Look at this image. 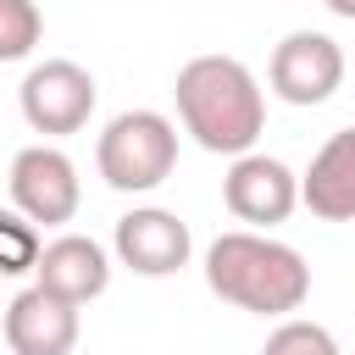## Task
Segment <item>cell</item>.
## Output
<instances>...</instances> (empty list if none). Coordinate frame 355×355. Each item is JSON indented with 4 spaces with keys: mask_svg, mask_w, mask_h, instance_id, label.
Listing matches in <instances>:
<instances>
[{
    "mask_svg": "<svg viewBox=\"0 0 355 355\" xmlns=\"http://www.w3.org/2000/svg\"><path fill=\"white\" fill-rule=\"evenodd\" d=\"M94 166L105 178V189L116 194H150L172 178L178 166V128L161 111H122L105 122L100 144H94Z\"/></svg>",
    "mask_w": 355,
    "mask_h": 355,
    "instance_id": "3",
    "label": "cell"
},
{
    "mask_svg": "<svg viewBox=\"0 0 355 355\" xmlns=\"http://www.w3.org/2000/svg\"><path fill=\"white\" fill-rule=\"evenodd\" d=\"M33 283L72 300V305H89V300H100L111 288V255L89 233H61V239L44 244V255L33 266Z\"/></svg>",
    "mask_w": 355,
    "mask_h": 355,
    "instance_id": "10",
    "label": "cell"
},
{
    "mask_svg": "<svg viewBox=\"0 0 355 355\" xmlns=\"http://www.w3.org/2000/svg\"><path fill=\"white\" fill-rule=\"evenodd\" d=\"M94 100H100V89H94L89 67H78V61H67V55L28 67V78H22V89H17L22 122H28L33 133H44V139H67V133L89 128Z\"/></svg>",
    "mask_w": 355,
    "mask_h": 355,
    "instance_id": "4",
    "label": "cell"
},
{
    "mask_svg": "<svg viewBox=\"0 0 355 355\" xmlns=\"http://www.w3.org/2000/svg\"><path fill=\"white\" fill-rule=\"evenodd\" d=\"M39 255H44L39 227H33L22 211H0V277H22V272H33Z\"/></svg>",
    "mask_w": 355,
    "mask_h": 355,
    "instance_id": "12",
    "label": "cell"
},
{
    "mask_svg": "<svg viewBox=\"0 0 355 355\" xmlns=\"http://www.w3.org/2000/svg\"><path fill=\"white\" fill-rule=\"evenodd\" d=\"M222 205H227L239 222H250L255 233H266V227H277V222H288V216L300 211V178H294L277 155L250 150V155H239V161L227 166V178H222Z\"/></svg>",
    "mask_w": 355,
    "mask_h": 355,
    "instance_id": "7",
    "label": "cell"
},
{
    "mask_svg": "<svg viewBox=\"0 0 355 355\" xmlns=\"http://www.w3.org/2000/svg\"><path fill=\"white\" fill-rule=\"evenodd\" d=\"M333 17H344V22H355V0H322Z\"/></svg>",
    "mask_w": 355,
    "mask_h": 355,
    "instance_id": "15",
    "label": "cell"
},
{
    "mask_svg": "<svg viewBox=\"0 0 355 355\" xmlns=\"http://www.w3.org/2000/svg\"><path fill=\"white\" fill-rule=\"evenodd\" d=\"M266 83L277 100L288 105H322L338 94L344 83V50L338 39L316 33V28H294L272 44V61H266Z\"/></svg>",
    "mask_w": 355,
    "mask_h": 355,
    "instance_id": "6",
    "label": "cell"
},
{
    "mask_svg": "<svg viewBox=\"0 0 355 355\" xmlns=\"http://www.w3.org/2000/svg\"><path fill=\"white\" fill-rule=\"evenodd\" d=\"M172 100H178V122L183 133L211 150V155H250L261 128H266V94L255 83V72L239 61V55H194L178 67V83H172Z\"/></svg>",
    "mask_w": 355,
    "mask_h": 355,
    "instance_id": "1",
    "label": "cell"
},
{
    "mask_svg": "<svg viewBox=\"0 0 355 355\" xmlns=\"http://www.w3.org/2000/svg\"><path fill=\"white\" fill-rule=\"evenodd\" d=\"M44 33V17L33 0H0V61H28Z\"/></svg>",
    "mask_w": 355,
    "mask_h": 355,
    "instance_id": "13",
    "label": "cell"
},
{
    "mask_svg": "<svg viewBox=\"0 0 355 355\" xmlns=\"http://www.w3.org/2000/svg\"><path fill=\"white\" fill-rule=\"evenodd\" d=\"M111 250L128 272L139 277H172L189 266L194 255V239H189V222L178 211H161V205H133L128 216H116V233H111Z\"/></svg>",
    "mask_w": 355,
    "mask_h": 355,
    "instance_id": "8",
    "label": "cell"
},
{
    "mask_svg": "<svg viewBox=\"0 0 355 355\" xmlns=\"http://www.w3.org/2000/svg\"><path fill=\"white\" fill-rule=\"evenodd\" d=\"M261 355H338V344H333V333H327L322 322H305V316H283V322L266 333Z\"/></svg>",
    "mask_w": 355,
    "mask_h": 355,
    "instance_id": "14",
    "label": "cell"
},
{
    "mask_svg": "<svg viewBox=\"0 0 355 355\" xmlns=\"http://www.w3.org/2000/svg\"><path fill=\"white\" fill-rule=\"evenodd\" d=\"M300 205L316 222H355V128L327 133L300 178Z\"/></svg>",
    "mask_w": 355,
    "mask_h": 355,
    "instance_id": "11",
    "label": "cell"
},
{
    "mask_svg": "<svg viewBox=\"0 0 355 355\" xmlns=\"http://www.w3.org/2000/svg\"><path fill=\"white\" fill-rule=\"evenodd\" d=\"M6 189H11V211H22L33 227H61L78 216V200H83V183H78V166L67 150L55 144H28L11 155V172H6Z\"/></svg>",
    "mask_w": 355,
    "mask_h": 355,
    "instance_id": "5",
    "label": "cell"
},
{
    "mask_svg": "<svg viewBox=\"0 0 355 355\" xmlns=\"http://www.w3.org/2000/svg\"><path fill=\"white\" fill-rule=\"evenodd\" d=\"M0 327H6L11 355H72L78 349V305L39 283L6 300Z\"/></svg>",
    "mask_w": 355,
    "mask_h": 355,
    "instance_id": "9",
    "label": "cell"
},
{
    "mask_svg": "<svg viewBox=\"0 0 355 355\" xmlns=\"http://www.w3.org/2000/svg\"><path fill=\"white\" fill-rule=\"evenodd\" d=\"M205 288L250 316H294L311 300V266L294 244L255 227H233L216 233L205 250Z\"/></svg>",
    "mask_w": 355,
    "mask_h": 355,
    "instance_id": "2",
    "label": "cell"
}]
</instances>
